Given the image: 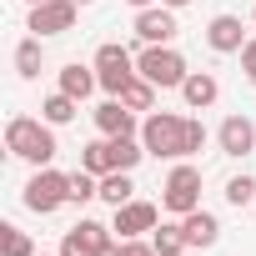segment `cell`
<instances>
[{
	"label": "cell",
	"mask_w": 256,
	"mask_h": 256,
	"mask_svg": "<svg viewBox=\"0 0 256 256\" xmlns=\"http://www.w3.org/2000/svg\"><path fill=\"white\" fill-rule=\"evenodd\" d=\"M76 26V0H46V6H30V30L36 36H60Z\"/></svg>",
	"instance_id": "52a82bcc"
},
{
	"label": "cell",
	"mask_w": 256,
	"mask_h": 256,
	"mask_svg": "<svg viewBox=\"0 0 256 256\" xmlns=\"http://www.w3.org/2000/svg\"><path fill=\"white\" fill-rule=\"evenodd\" d=\"M176 30H181V26H176L171 6H161V10H156V6H146V10L136 16V36H141L146 46H166V40H171Z\"/></svg>",
	"instance_id": "ba28073f"
},
{
	"label": "cell",
	"mask_w": 256,
	"mask_h": 256,
	"mask_svg": "<svg viewBox=\"0 0 256 256\" xmlns=\"http://www.w3.org/2000/svg\"><path fill=\"white\" fill-rule=\"evenodd\" d=\"M0 251L6 256H36V246H30V236L20 226H0Z\"/></svg>",
	"instance_id": "7402d4cb"
},
{
	"label": "cell",
	"mask_w": 256,
	"mask_h": 256,
	"mask_svg": "<svg viewBox=\"0 0 256 256\" xmlns=\"http://www.w3.org/2000/svg\"><path fill=\"white\" fill-rule=\"evenodd\" d=\"M60 201H70V176H60V171H36L30 181H26V206L30 211H40V216H50Z\"/></svg>",
	"instance_id": "5b68a950"
},
{
	"label": "cell",
	"mask_w": 256,
	"mask_h": 256,
	"mask_svg": "<svg viewBox=\"0 0 256 256\" xmlns=\"http://www.w3.org/2000/svg\"><path fill=\"white\" fill-rule=\"evenodd\" d=\"M96 126H100V136H131V131H136V116H131L126 100H106V106L96 110Z\"/></svg>",
	"instance_id": "7c38bea8"
},
{
	"label": "cell",
	"mask_w": 256,
	"mask_h": 256,
	"mask_svg": "<svg viewBox=\"0 0 256 256\" xmlns=\"http://www.w3.org/2000/svg\"><path fill=\"white\" fill-rule=\"evenodd\" d=\"M186 116H171V110H156L146 126H141V146H146V156H166V161H176V156H191V136H186Z\"/></svg>",
	"instance_id": "6da1fadb"
},
{
	"label": "cell",
	"mask_w": 256,
	"mask_h": 256,
	"mask_svg": "<svg viewBox=\"0 0 256 256\" xmlns=\"http://www.w3.org/2000/svg\"><path fill=\"white\" fill-rule=\"evenodd\" d=\"M120 256H161L156 246H141V241H120Z\"/></svg>",
	"instance_id": "f1b7e54d"
},
{
	"label": "cell",
	"mask_w": 256,
	"mask_h": 256,
	"mask_svg": "<svg viewBox=\"0 0 256 256\" xmlns=\"http://www.w3.org/2000/svg\"><path fill=\"white\" fill-rule=\"evenodd\" d=\"M241 70L251 76V86H256V40H246L241 46Z\"/></svg>",
	"instance_id": "4316f807"
},
{
	"label": "cell",
	"mask_w": 256,
	"mask_h": 256,
	"mask_svg": "<svg viewBox=\"0 0 256 256\" xmlns=\"http://www.w3.org/2000/svg\"><path fill=\"white\" fill-rule=\"evenodd\" d=\"M131 176H126V171H106L100 176V201H110V206H126V201H131Z\"/></svg>",
	"instance_id": "e0dca14e"
},
{
	"label": "cell",
	"mask_w": 256,
	"mask_h": 256,
	"mask_svg": "<svg viewBox=\"0 0 256 256\" xmlns=\"http://www.w3.org/2000/svg\"><path fill=\"white\" fill-rule=\"evenodd\" d=\"M76 6H90V0H76Z\"/></svg>",
	"instance_id": "d6a6232c"
},
{
	"label": "cell",
	"mask_w": 256,
	"mask_h": 256,
	"mask_svg": "<svg viewBox=\"0 0 256 256\" xmlns=\"http://www.w3.org/2000/svg\"><path fill=\"white\" fill-rule=\"evenodd\" d=\"M76 106H80V100H76V96H66V90H56V96H50V100H46V106H40V116H46V120H50V126H66V120H70V116H76Z\"/></svg>",
	"instance_id": "ac0fdd59"
},
{
	"label": "cell",
	"mask_w": 256,
	"mask_h": 256,
	"mask_svg": "<svg viewBox=\"0 0 256 256\" xmlns=\"http://www.w3.org/2000/svg\"><path fill=\"white\" fill-rule=\"evenodd\" d=\"M60 256H96V246H90V241L70 226V231H66V241H60Z\"/></svg>",
	"instance_id": "484cf974"
},
{
	"label": "cell",
	"mask_w": 256,
	"mask_h": 256,
	"mask_svg": "<svg viewBox=\"0 0 256 256\" xmlns=\"http://www.w3.org/2000/svg\"><path fill=\"white\" fill-rule=\"evenodd\" d=\"M96 80H100V76H90L86 66H66V70H60V90L76 96V100H86V96L96 90Z\"/></svg>",
	"instance_id": "2e32d148"
},
{
	"label": "cell",
	"mask_w": 256,
	"mask_h": 256,
	"mask_svg": "<svg viewBox=\"0 0 256 256\" xmlns=\"http://www.w3.org/2000/svg\"><path fill=\"white\" fill-rule=\"evenodd\" d=\"M96 70H100V86H106L110 96H120L126 86L136 80V60H131L126 46H100V50H96Z\"/></svg>",
	"instance_id": "8992f818"
},
{
	"label": "cell",
	"mask_w": 256,
	"mask_h": 256,
	"mask_svg": "<svg viewBox=\"0 0 256 256\" xmlns=\"http://www.w3.org/2000/svg\"><path fill=\"white\" fill-rule=\"evenodd\" d=\"M120 100L131 106V110H151V100H156V86H151V80L141 76V80H131V86L120 90Z\"/></svg>",
	"instance_id": "603a6c76"
},
{
	"label": "cell",
	"mask_w": 256,
	"mask_h": 256,
	"mask_svg": "<svg viewBox=\"0 0 256 256\" xmlns=\"http://www.w3.org/2000/svg\"><path fill=\"white\" fill-rule=\"evenodd\" d=\"M206 40H211V50H221V56H226V50H241V46H246V26H241L236 16H216V20L206 26Z\"/></svg>",
	"instance_id": "8fae6325"
},
{
	"label": "cell",
	"mask_w": 256,
	"mask_h": 256,
	"mask_svg": "<svg viewBox=\"0 0 256 256\" xmlns=\"http://www.w3.org/2000/svg\"><path fill=\"white\" fill-rule=\"evenodd\" d=\"M96 256H120V246H110V241H106V246H100Z\"/></svg>",
	"instance_id": "f546056e"
},
{
	"label": "cell",
	"mask_w": 256,
	"mask_h": 256,
	"mask_svg": "<svg viewBox=\"0 0 256 256\" xmlns=\"http://www.w3.org/2000/svg\"><path fill=\"white\" fill-rule=\"evenodd\" d=\"M131 6H136V10H146V6H151V0H131Z\"/></svg>",
	"instance_id": "1f68e13d"
},
{
	"label": "cell",
	"mask_w": 256,
	"mask_h": 256,
	"mask_svg": "<svg viewBox=\"0 0 256 256\" xmlns=\"http://www.w3.org/2000/svg\"><path fill=\"white\" fill-rule=\"evenodd\" d=\"M80 166H86L90 176H106V171H116V156H110V136H106V141H90V146H80Z\"/></svg>",
	"instance_id": "9a60e30c"
},
{
	"label": "cell",
	"mask_w": 256,
	"mask_h": 256,
	"mask_svg": "<svg viewBox=\"0 0 256 256\" xmlns=\"http://www.w3.org/2000/svg\"><path fill=\"white\" fill-rule=\"evenodd\" d=\"M136 70L151 80V86H161V90H171V86H181L191 70H186V60L171 50V46H146L141 56H136Z\"/></svg>",
	"instance_id": "3957f363"
},
{
	"label": "cell",
	"mask_w": 256,
	"mask_h": 256,
	"mask_svg": "<svg viewBox=\"0 0 256 256\" xmlns=\"http://www.w3.org/2000/svg\"><path fill=\"white\" fill-rule=\"evenodd\" d=\"M161 6H171V10H176V6H191V0H161Z\"/></svg>",
	"instance_id": "4dcf8cb0"
},
{
	"label": "cell",
	"mask_w": 256,
	"mask_h": 256,
	"mask_svg": "<svg viewBox=\"0 0 256 256\" xmlns=\"http://www.w3.org/2000/svg\"><path fill=\"white\" fill-rule=\"evenodd\" d=\"M186 136H191V156H196V151L206 146V126H201V120H191V126H186Z\"/></svg>",
	"instance_id": "83f0119b"
},
{
	"label": "cell",
	"mask_w": 256,
	"mask_h": 256,
	"mask_svg": "<svg viewBox=\"0 0 256 256\" xmlns=\"http://www.w3.org/2000/svg\"><path fill=\"white\" fill-rule=\"evenodd\" d=\"M30 6H46V0H30Z\"/></svg>",
	"instance_id": "836d02e7"
},
{
	"label": "cell",
	"mask_w": 256,
	"mask_h": 256,
	"mask_svg": "<svg viewBox=\"0 0 256 256\" xmlns=\"http://www.w3.org/2000/svg\"><path fill=\"white\" fill-rule=\"evenodd\" d=\"M161 206L176 211V216H191L201 206V171L196 166H176L166 176V186H161Z\"/></svg>",
	"instance_id": "277c9868"
},
{
	"label": "cell",
	"mask_w": 256,
	"mask_h": 256,
	"mask_svg": "<svg viewBox=\"0 0 256 256\" xmlns=\"http://www.w3.org/2000/svg\"><path fill=\"white\" fill-rule=\"evenodd\" d=\"M110 156H116V171H131L146 156V146H136L131 136H110Z\"/></svg>",
	"instance_id": "d6986e66"
},
{
	"label": "cell",
	"mask_w": 256,
	"mask_h": 256,
	"mask_svg": "<svg viewBox=\"0 0 256 256\" xmlns=\"http://www.w3.org/2000/svg\"><path fill=\"white\" fill-rule=\"evenodd\" d=\"M181 231H186V241H191V246H216V236H221L216 216H211V211H201V206L181 221Z\"/></svg>",
	"instance_id": "5bb4252c"
},
{
	"label": "cell",
	"mask_w": 256,
	"mask_h": 256,
	"mask_svg": "<svg viewBox=\"0 0 256 256\" xmlns=\"http://www.w3.org/2000/svg\"><path fill=\"white\" fill-rule=\"evenodd\" d=\"M6 146H10V156L36 161V166H46V161L56 156V136H50V126H40V120H30V116H16V120L6 126Z\"/></svg>",
	"instance_id": "7a4b0ae2"
},
{
	"label": "cell",
	"mask_w": 256,
	"mask_h": 256,
	"mask_svg": "<svg viewBox=\"0 0 256 256\" xmlns=\"http://www.w3.org/2000/svg\"><path fill=\"white\" fill-rule=\"evenodd\" d=\"M226 201H231V206H246V201H256V181H251L246 171H241V176H231V181H226Z\"/></svg>",
	"instance_id": "d4e9b609"
},
{
	"label": "cell",
	"mask_w": 256,
	"mask_h": 256,
	"mask_svg": "<svg viewBox=\"0 0 256 256\" xmlns=\"http://www.w3.org/2000/svg\"><path fill=\"white\" fill-rule=\"evenodd\" d=\"M110 231H120V241H131V236H141V231H156V206L151 201H126V206H116V226Z\"/></svg>",
	"instance_id": "9c48e42d"
},
{
	"label": "cell",
	"mask_w": 256,
	"mask_h": 256,
	"mask_svg": "<svg viewBox=\"0 0 256 256\" xmlns=\"http://www.w3.org/2000/svg\"><path fill=\"white\" fill-rule=\"evenodd\" d=\"M16 70H20L26 80H30V76H40V36H36V40H20V46H16Z\"/></svg>",
	"instance_id": "ffe728a7"
},
{
	"label": "cell",
	"mask_w": 256,
	"mask_h": 256,
	"mask_svg": "<svg viewBox=\"0 0 256 256\" xmlns=\"http://www.w3.org/2000/svg\"><path fill=\"white\" fill-rule=\"evenodd\" d=\"M251 146H256V126L246 116H226L221 120V151L226 156H246Z\"/></svg>",
	"instance_id": "30bf717a"
},
{
	"label": "cell",
	"mask_w": 256,
	"mask_h": 256,
	"mask_svg": "<svg viewBox=\"0 0 256 256\" xmlns=\"http://www.w3.org/2000/svg\"><path fill=\"white\" fill-rule=\"evenodd\" d=\"M90 196H100V181H96V176H90V171L80 166V171L70 176V201L80 206V201H90Z\"/></svg>",
	"instance_id": "cb8c5ba5"
},
{
	"label": "cell",
	"mask_w": 256,
	"mask_h": 256,
	"mask_svg": "<svg viewBox=\"0 0 256 256\" xmlns=\"http://www.w3.org/2000/svg\"><path fill=\"white\" fill-rule=\"evenodd\" d=\"M181 96H186V106H191V110H206V106L221 96V86H216V76H206V70H191V76L181 80Z\"/></svg>",
	"instance_id": "4fadbf2b"
},
{
	"label": "cell",
	"mask_w": 256,
	"mask_h": 256,
	"mask_svg": "<svg viewBox=\"0 0 256 256\" xmlns=\"http://www.w3.org/2000/svg\"><path fill=\"white\" fill-rule=\"evenodd\" d=\"M151 246H156L161 256H181V251H186L191 241H186V231H181V226H161V231L151 236Z\"/></svg>",
	"instance_id": "44dd1931"
}]
</instances>
